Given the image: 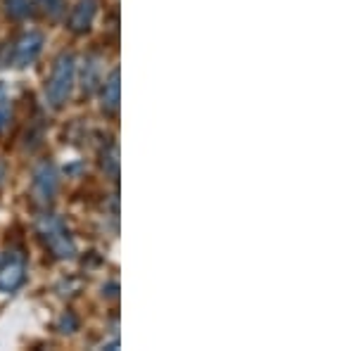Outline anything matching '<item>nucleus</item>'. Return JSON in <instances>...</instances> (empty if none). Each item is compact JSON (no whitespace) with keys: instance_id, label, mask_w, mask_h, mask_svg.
Segmentation results:
<instances>
[{"instance_id":"f257e3e1","label":"nucleus","mask_w":356,"mask_h":351,"mask_svg":"<svg viewBox=\"0 0 356 351\" xmlns=\"http://www.w3.org/2000/svg\"><path fill=\"white\" fill-rule=\"evenodd\" d=\"M74 81H76V60L74 55H60L55 60L53 74L48 79V85H45V100H48L50 107H62L72 95Z\"/></svg>"},{"instance_id":"f03ea898","label":"nucleus","mask_w":356,"mask_h":351,"mask_svg":"<svg viewBox=\"0 0 356 351\" xmlns=\"http://www.w3.org/2000/svg\"><path fill=\"white\" fill-rule=\"evenodd\" d=\"M38 233L45 240V245L50 247V252L57 259H72L76 254V245H74L72 235L65 228V223L57 216H41L38 218Z\"/></svg>"},{"instance_id":"7ed1b4c3","label":"nucleus","mask_w":356,"mask_h":351,"mask_svg":"<svg viewBox=\"0 0 356 351\" xmlns=\"http://www.w3.org/2000/svg\"><path fill=\"white\" fill-rule=\"evenodd\" d=\"M57 186H60V181H57L55 166L48 164V162L38 166L36 174H33V183H31V190H33V197H36V202L48 204L50 199L55 197Z\"/></svg>"},{"instance_id":"20e7f679","label":"nucleus","mask_w":356,"mask_h":351,"mask_svg":"<svg viewBox=\"0 0 356 351\" xmlns=\"http://www.w3.org/2000/svg\"><path fill=\"white\" fill-rule=\"evenodd\" d=\"M43 50V36L38 31H29L17 41L13 50V62L17 67H29Z\"/></svg>"},{"instance_id":"39448f33","label":"nucleus","mask_w":356,"mask_h":351,"mask_svg":"<svg viewBox=\"0 0 356 351\" xmlns=\"http://www.w3.org/2000/svg\"><path fill=\"white\" fill-rule=\"evenodd\" d=\"M22 280H24V259L13 252L0 263V290L13 292L22 285Z\"/></svg>"},{"instance_id":"423d86ee","label":"nucleus","mask_w":356,"mask_h":351,"mask_svg":"<svg viewBox=\"0 0 356 351\" xmlns=\"http://www.w3.org/2000/svg\"><path fill=\"white\" fill-rule=\"evenodd\" d=\"M95 15H97V0H79L76 8L69 15V28H72L74 33L88 31Z\"/></svg>"},{"instance_id":"0eeeda50","label":"nucleus","mask_w":356,"mask_h":351,"mask_svg":"<svg viewBox=\"0 0 356 351\" xmlns=\"http://www.w3.org/2000/svg\"><path fill=\"white\" fill-rule=\"evenodd\" d=\"M119 102H122V83H119V69H114L107 81L102 83V107L117 112Z\"/></svg>"},{"instance_id":"6e6552de","label":"nucleus","mask_w":356,"mask_h":351,"mask_svg":"<svg viewBox=\"0 0 356 351\" xmlns=\"http://www.w3.org/2000/svg\"><path fill=\"white\" fill-rule=\"evenodd\" d=\"M5 10L15 19H24V17L31 15V3L29 0H5Z\"/></svg>"},{"instance_id":"1a4fd4ad","label":"nucleus","mask_w":356,"mask_h":351,"mask_svg":"<svg viewBox=\"0 0 356 351\" xmlns=\"http://www.w3.org/2000/svg\"><path fill=\"white\" fill-rule=\"evenodd\" d=\"M86 69H88V74L83 72V90H93L95 83H97V74H100V65H97L95 57L93 60H88Z\"/></svg>"},{"instance_id":"9d476101","label":"nucleus","mask_w":356,"mask_h":351,"mask_svg":"<svg viewBox=\"0 0 356 351\" xmlns=\"http://www.w3.org/2000/svg\"><path fill=\"white\" fill-rule=\"evenodd\" d=\"M102 166H105V171H110L112 178H117V174H119V152L114 145L110 147V152L105 154V159H102Z\"/></svg>"},{"instance_id":"9b49d317","label":"nucleus","mask_w":356,"mask_h":351,"mask_svg":"<svg viewBox=\"0 0 356 351\" xmlns=\"http://www.w3.org/2000/svg\"><path fill=\"white\" fill-rule=\"evenodd\" d=\"M76 325H79L76 316H74L72 311H67V313H62L60 323H57V330H60V332H65V335H69V332H74V330H76Z\"/></svg>"},{"instance_id":"f8f14e48","label":"nucleus","mask_w":356,"mask_h":351,"mask_svg":"<svg viewBox=\"0 0 356 351\" xmlns=\"http://www.w3.org/2000/svg\"><path fill=\"white\" fill-rule=\"evenodd\" d=\"M8 124H10V100L8 97H0V133H3Z\"/></svg>"},{"instance_id":"ddd939ff","label":"nucleus","mask_w":356,"mask_h":351,"mask_svg":"<svg viewBox=\"0 0 356 351\" xmlns=\"http://www.w3.org/2000/svg\"><path fill=\"white\" fill-rule=\"evenodd\" d=\"M41 3V8L45 10L48 15H60V10H62V0H38Z\"/></svg>"}]
</instances>
